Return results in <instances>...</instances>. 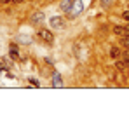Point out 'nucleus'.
<instances>
[{
	"instance_id": "nucleus-1",
	"label": "nucleus",
	"mask_w": 129,
	"mask_h": 122,
	"mask_svg": "<svg viewBox=\"0 0 129 122\" xmlns=\"http://www.w3.org/2000/svg\"><path fill=\"white\" fill-rule=\"evenodd\" d=\"M37 35H39L44 42H47V44H51V42L54 40V35H52L49 30H45V28H40V30L37 32Z\"/></svg>"
},
{
	"instance_id": "nucleus-2",
	"label": "nucleus",
	"mask_w": 129,
	"mask_h": 122,
	"mask_svg": "<svg viewBox=\"0 0 129 122\" xmlns=\"http://www.w3.org/2000/svg\"><path fill=\"white\" fill-rule=\"evenodd\" d=\"M64 24H66L64 18H58V16H56V18L51 19V26H54V28H59V30H61V28H64Z\"/></svg>"
},
{
	"instance_id": "nucleus-3",
	"label": "nucleus",
	"mask_w": 129,
	"mask_h": 122,
	"mask_svg": "<svg viewBox=\"0 0 129 122\" xmlns=\"http://www.w3.org/2000/svg\"><path fill=\"white\" fill-rule=\"evenodd\" d=\"M113 32H115V35H119V37H126V35H129V28L127 26H115Z\"/></svg>"
},
{
	"instance_id": "nucleus-4",
	"label": "nucleus",
	"mask_w": 129,
	"mask_h": 122,
	"mask_svg": "<svg viewBox=\"0 0 129 122\" xmlns=\"http://www.w3.org/2000/svg\"><path fill=\"white\" fill-rule=\"evenodd\" d=\"M82 11V2L80 0H75V4H73V9H72V12L73 14H79Z\"/></svg>"
},
{
	"instance_id": "nucleus-5",
	"label": "nucleus",
	"mask_w": 129,
	"mask_h": 122,
	"mask_svg": "<svg viewBox=\"0 0 129 122\" xmlns=\"http://www.w3.org/2000/svg\"><path fill=\"white\" fill-rule=\"evenodd\" d=\"M110 56L117 59V58L120 56V49H119V47H112V49H110Z\"/></svg>"
},
{
	"instance_id": "nucleus-6",
	"label": "nucleus",
	"mask_w": 129,
	"mask_h": 122,
	"mask_svg": "<svg viewBox=\"0 0 129 122\" xmlns=\"http://www.w3.org/2000/svg\"><path fill=\"white\" fill-rule=\"evenodd\" d=\"M52 84H54V85H56V87H61V85H63V82H61V77H59V73H54V79H52Z\"/></svg>"
},
{
	"instance_id": "nucleus-7",
	"label": "nucleus",
	"mask_w": 129,
	"mask_h": 122,
	"mask_svg": "<svg viewBox=\"0 0 129 122\" xmlns=\"http://www.w3.org/2000/svg\"><path fill=\"white\" fill-rule=\"evenodd\" d=\"M11 58H14V59L19 58V52H18V47L16 45H11Z\"/></svg>"
},
{
	"instance_id": "nucleus-8",
	"label": "nucleus",
	"mask_w": 129,
	"mask_h": 122,
	"mask_svg": "<svg viewBox=\"0 0 129 122\" xmlns=\"http://www.w3.org/2000/svg\"><path fill=\"white\" fill-rule=\"evenodd\" d=\"M31 19L35 21V23H39V21H42V19H44V14H42V12H35Z\"/></svg>"
},
{
	"instance_id": "nucleus-9",
	"label": "nucleus",
	"mask_w": 129,
	"mask_h": 122,
	"mask_svg": "<svg viewBox=\"0 0 129 122\" xmlns=\"http://www.w3.org/2000/svg\"><path fill=\"white\" fill-rule=\"evenodd\" d=\"M72 4H73V0H64L63 4H61V7L66 11V9H70V7H72Z\"/></svg>"
},
{
	"instance_id": "nucleus-10",
	"label": "nucleus",
	"mask_w": 129,
	"mask_h": 122,
	"mask_svg": "<svg viewBox=\"0 0 129 122\" xmlns=\"http://www.w3.org/2000/svg\"><path fill=\"white\" fill-rule=\"evenodd\" d=\"M124 68H127V65L124 61H117V70H124Z\"/></svg>"
},
{
	"instance_id": "nucleus-11",
	"label": "nucleus",
	"mask_w": 129,
	"mask_h": 122,
	"mask_svg": "<svg viewBox=\"0 0 129 122\" xmlns=\"http://www.w3.org/2000/svg\"><path fill=\"white\" fill-rule=\"evenodd\" d=\"M122 44H124V47H127V49H129V35L122 37Z\"/></svg>"
},
{
	"instance_id": "nucleus-12",
	"label": "nucleus",
	"mask_w": 129,
	"mask_h": 122,
	"mask_svg": "<svg viewBox=\"0 0 129 122\" xmlns=\"http://www.w3.org/2000/svg\"><path fill=\"white\" fill-rule=\"evenodd\" d=\"M110 4H112V0H101V5H103V7H108Z\"/></svg>"
},
{
	"instance_id": "nucleus-13",
	"label": "nucleus",
	"mask_w": 129,
	"mask_h": 122,
	"mask_svg": "<svg viewBox=\"0 0 129 122\" xmlns=\"http://www.w3.org/2000/svg\"><path fill=\"white\" fill-rule=\"evenodd\" d=\"M122 16H124V19H127V21H129V11H126V12H124Z\"/></svg>"
},
{
	"instance_id": "nucleus-14",
	"label": "nucleus",
	"mask_w": 129,
	"mask_h": 122,
	"mask_svg": "<svg viewBox=\"0 0 129 122\" xmlns=\"http://www.w3.org/2000/svg\"><path fill=\"white\" fill-rule=\"evenodd\" d=\"M0 2H11V0H0Z\"/></svg>"
},
{
	"instance_id": "nucleus-15",
	"label": "nucleus",
	"mask_w": 129,
	"mask_h": 122,
	"mask_svg": "<svg viewBox=\"0 0 129 122\" xmlns=\"http://www.w3.org/2000/svg\"><path fill=\"white\" fill-rule=\"evenodd\" d=\"M14 2H23V0H14Z\"/></svg>"
}]
</instances>
